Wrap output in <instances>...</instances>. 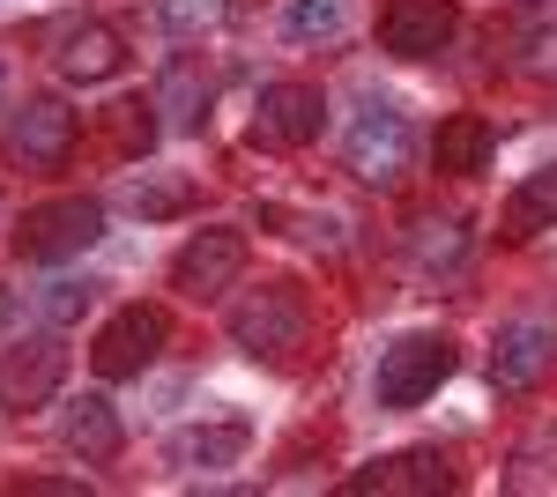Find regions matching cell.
<instances>
[{
  "instance_id": "6da1fadb",
  "label": "cell",
  "mask_w": 557,
  "mask_h": 497,
  "mask_svg": "<svg viewBox=\"0 0 557 497\" xmlns=\"http://www.w3.org/2000/svg\"><path fill=\"white\" fill-rule=\"evenodd\" d=\"M454 341L446 334H401V341H386L380 349V372H372V401L380 409H417L431 401L446 378H454Z\"/></svg>"
},
{
  "instance_id": "7a4b0ae2",
  "label": "cell",
  "mask_w": 557,
  "mask_h": 497,
  "mask_svg": "<svg viewBox=\"0 0 557 497\" xmlns=\"http://www.w3.org/2000/svg\"><path fill=\"white\" fill-rule=\"evenodd\" d=\"M312 327V312H305V290L298 283H260L231 305V341L246 349V357H290Z\"/></svg>"
},
{
  "instance_id": "3957f363",
  "label": "cell",
  "mask_w": 557,
  "mask_h": 497,
  "mask_svg": "<svg viewBox=\"0 0 557 497\" xmlns=\"http://www.w3.org/2000/svg\"><path fill=\"white\" fill-rule=\"evenodd\" d=\"M104 238V201L97 194H60V201H38L15 231V252L23 260H75Z\"/></svg>"
},
{
  "instance_id": "277c9868",
  "label": "cell",
  "mask_w": 557,
  "mask_h": 497,
  "mask_svg": "<svg viewBox=\"0 0 557 497\" xmlns=\"http://www.w3.org/2000/svg\"><path fill=\"white\" fill-rule=\"evenodd\" d=\"M164 334H172V320H164L157 305H120V312L97 327V341H89V372H97V378L149 372L157 349H164Z\"/></svg>"
},
{
  "instance_id": "5b68a950",
  "label": "cell",
  "mask_w": 557,
  "mask_h": 497,
  "mask_svg": "<svg viewBox=\"0 0 557 497\" xmlns=\"http://www.w3.org/2000/svg\"><path fill=\"white\" fill-rule=\"evenodd\" d=\"M67 378V341L60 334H30V341H0V409H45Z\"/></svg>"
},
{
  "instance_id": "8992f818",
  "label": "cell",
  "mask_w": 557,
  "mask_h": 497,
  "mask_svg": "<svg viewBox=\"0 0 557 497\" xmlns=\"http://www.w3.org/2000/svg\"><path fill=\"white\" fill-rule=\"evenodd\" d=\"M246 275V231H231V223H209V231H194L172 260V290L178 297H223L231 283Z\"/></svg>"
},
{
  "instance_id": "52a82bcc",
  "label": "cell",
  "mask_w": 557,
  "mask_h": 497,
  "mask_svg": "<svg viewBox=\"0 0 557 497\" xmlns=\"http://www.w3.org/2000/svg\"><path fill=\"white\" fill-rule=\"evenodd\" d=\"M343 157L364 186H401V171H409V120H401L394 104H364V112L349 120Z\"/></svg>"
},
{
  "instance_id": "ba28073f",
  "label": "cell",
  "mask_w": 557,
  "mask_h": 497,
  "mask_svg": "<svg viewBox=\"0 0 557 497\" xmlns=\"http://www.w3.org/2000/svg\"><path fill=\"white\" fill-rule=\"evenodd\" d=\"M461 38V0H386L380 8V45L394 60H431Z\"/></svg>"
},
{
  "instance_id": "9c48e42d",
  "label": "cell",
  "mask_w": 557,
  "mask_h": 497,
  "mask_svg": "<svg viewBox=\"0 0 557 497\" xmlns=\"http://www.w3.org/2000/svg\"><path fill=\"white\" fill-rule=\"evenodd\" d=\"M550 364H557V327L543 320V312L506 320L498 341H491V386H498V394H528Z\"/></svg>"
},
{
  "instance_id": "30bf717a",
  "label": "cell",
  "mask_w": 557,
  "mask_h": 497,
  "mask_svg": "<svg viewBox=\"0 0 557 497\" xmlns=\"http://www.w3.org/2000/svg\"><path fill=\"white\" fill-rule=\"evenodd\" d=\"M67 149H75V112L60 104V97H30L15 126H8V157L30 171H60L67 164Z\"/></svg>"
},
{
  "instance_id": "8fae6325",
  "label": "cell",
  "mask_w": 557,
  "mask_h": 497,
  "mask_svg": "<svg viewBox=\"0 0 557 497\" xmlns=\"http://www.w3.org/2000/svg\"><path fill=\"white\" fill-rule=\"evenodd\" d=\"M260 126H268L275 141L305 149V141H320V126H327V97L312 83H268L260 89Z\"/></svg>"
},
{
  "instance_id": "7c38bea8",
  "label": "cell",
  "mask_w": 557,
  "mask_h": 497,
  "mask_svg": "<svg viewBox=\"0 0 557 497\" xmlns=\"http://www.w3.org/2000/svg\"><path fill=\"white\" fill-rule=\"evenodd\" d=\"M491 149H498V134H491L483 112H454V120H438V134H431V164L446 171V178L491 171Z\"/></svg>"
},
{
  "instance_id": "4fadbf2b",
  "label": "cell",
  "mask_w": 557,
  "mask_h": 497,
  "mask_svg": "<svg viewBox=\"0 0 557 497\" xmlns=\"http://www.w3.org/2000/svg\"><path fill=\"white\" fill-rule=\"evenodd\" d=\"M127 67V45L112 23H75V30H60V75L67 83H104V75H120Z\"/></svg>"
},
{
  "instance_id": "5bb4252c",
  "label": "cell",
  "mask_w": 557,
  "mask_h": 497,
  "mask_svg": "<svg viewBox=\"0 0 557 497\" xmlns=\"http://www.w3.org/2000/svg\"><path fill=\"white\" fill-rule=\"evenodd\" d=\"M343 490L349 497H372V490H454V475H446V460H438V453H394V460L357 468Z\"/></svg>"
},
{
  "instance_id": "9a60e30c",
  "label": "cell",
  "mask_w": 557,
  "mask_h": 497,
  "mask_svg": "<svg viewBox=\"0 0 557 497\" xmlns=\"http://www.w3.org/2000/svg\"><path fill=\"white\" fill-rule=\"evenodd\" d=\"M60 438H67L83 460H112L120 446H127V431H120V415H112V401H104V394L67 401V415H60Z\"/></svg>"
},
{
  "instance_id": "2e32d148",
  "label": "cell",
  "mask_w": 557,
  "mask_h": 497,
  "mask_svg": "<svg viewBox=\"0 0 557 497\" xmlns=\"http://www.w3.org/2000/svg\"><path fill=\"white\" fill-rule=\"evenodd\" d=\"M557 223V164H543V171H528L513 186V201L498 208V231L506 238H535V231H550Z\"/></svg>"
},
{
  "instance_id": "e0dca14e",
  "label": "cell",
  "mask_w": 557,
  "mask_h": 497,
  "mask_svg": "<svg viewBox=\"0 0 557 497\" xmlns=\"http://www.w3.org/2000/svg\"><path fill=\"white\" fill-rule=\"evenodd\" d=\"M246 423L231 415V423H201V431H186V438H172V460L178 468H231V460L246 453Z\"/></svg>"
},
{
  "instance_id": "ac0fdd59",
  "label": "cell",
  "mask_w": 557,
  "mask_h": 497,
  "mask_svg": "<svg viewBox=\"0 0 557 497\" xmlns=\"http://www.w3.org/2000/svg\"><path fill=\"white\" fill-rule=\"evenodd\" d=\"M409 260H417L424 275H438V268H461V260H469V223H461V215H431V223H417Z\"/></svg>"
},
{
  "instance_id": "d6986e66",
  "label": "cell",
  "mask_w": 557,
  "mask_h": 497,
  "mask_svg": "<svg viewBox=\"0 0 557 497\" xmlns=\"http://www.w3.org/2000/svg\"><path fill=\"white\" fill-rule=\"evenodd\" d=\"M343 0H290L283 8V38H298V45H312V38H335L343 30Z\"/></svg>"
},
{
  "instance_id": "ffe728a7",
  "label": "cell",
  "mask_w": 557,
  "mask_h": 497,
  "mask_svg": "<svg viewBox=\"0 0 557 497\" xmlns=\"http://www.w3.org/2000/svg\"><path fill=\"white\" fill-rule=\"evenodd\" d=\"M164 104H172V120H178V126H201V120H209V83H201V75L178 60L172 75H164Z\"/></svg>"
},
{
  "instance_id": "44dd1931",
  "label": "cell",
  "mask_w": 557,
  "mask_h": 497,
  "mask_svg": "<svg viewBox=\"0 0 557 497\" xmlns=\"http://www.w3.org/2000/svg\"><path fill=\"white\" fill-rule=\"evenodd\" d=\"M149 112H157V104H141V97H120V104H112V141H120L127 157L157 141V120H149Z\"/></svg>"
},
{
  "instance_id": "7402d4cb",
  "label": "cell",
  "mask_w": 557,
  "mask_h": 497,
  "mask_svg": "<svg viewBox=\"0 0 557 497\" xmlns=\"http://www.w3.org/2000/svg\"><path fill=\"white\" fill-rule=\"evenodd\" d=\"M186 201H194V186H186V178H149V171L134 178V208H141V215H178Z\"/></svg>"
},
{
  "instance_id": "603a6c76",
  "label": "cell",
  "mask_w": 557,
  "mask_h": 497,
  "mask_svg": "<svg viewBox=\"0 0 557 497\" xmlns=\"http://www.w3.org/2000/svg\"><path fill=\"white\" fill-rule=\"evenodd\" d=\"M89 297H97V290H89V283H45L38 312H45V320H52V327H67V320H83V312H89Z\"/></svg>"
},
{
  "instance_id": "cb8c5ba5",
  "label": "cell",
  "mask_w": 557,
  "mask_h": 497,
  "mask_svg": "<svg viewBox=\"0 0 557 497\" xmlns=\"http://www.w3.org/2000/svg\"><path fill=\"white\" fill-rule=\"evenodd\" d=\"M520 67H528V75H557V23H543V30L520 38Z\"/></svg>"
},
{
  "instance_id": "d4e9b609",
  "label": "cell",
  "mask_w": 557,
  "mask_h": 497,
  "mask_svg": "<svg viewBox=\"0 0 557 497\" xmlns=\"http://www.w3.org/2000/svg\"><path fill=\"white\" fill-rule=\"evenodd\" d=\"M15 312H23V305H15V290H0V341H8V327H15Z\"/></svg>"
},
{
  "instance_id": "484cf974",
  "label": "cell",
  "mask_w": 557,
  "mask_h": 497,
  "mask_svg": "<svg viewBox=\"0 0 557 497\" xmlns=\"http://www.w3.org/2000/svg\"><path fill=\"white\" fill-rule=\"evenodd\" d=\"M0 97H8V67H0Z\"/></svg>"
}]
</instances>
